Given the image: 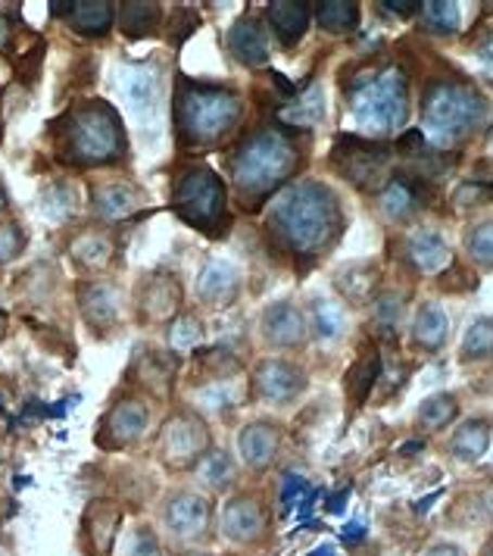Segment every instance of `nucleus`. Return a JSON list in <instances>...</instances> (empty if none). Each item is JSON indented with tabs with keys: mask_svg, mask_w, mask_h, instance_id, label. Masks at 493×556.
Listing matches in <instances>:
<instances>
[{
	"mask_svg": "<svg viewBox=\"0 0 493 556\" xmlns=\"http://www.w3.org/2000/svg\"><path fill=\"white\" fill-rule=\"evenodd\" d=\"M269 238L296 260H316L331 251L344 231L341 198L316 178L285 185L269 203L266 213Z\"/></svg>",
	"mask_w": 493,
	"mask_h": 556,
	"instance_id": "nucleus-1",
	"label": "nucleus"
},
{
	"mask_svg": "<svg viewBox=\"0 0 493 556\" xmlns=\"http://www.w3.org/2000/svg\"><path fill=\"white\" fill-rule=\"evenodd\" d=\"M50 151L75 169H113L128 153L123 113L113 103L88 98L50 123Z\"/></svg>",
	"mask_w": 493,
	"mask_h": 556,
	"instance_id": "nucleus-2",
	"label": "nucleus"
},
{
	"mask_svg": "<svg viewBox=\"0 0 493 556\" xmlns=\"http://www.w3.org/2000/svg\"><path fill=\"white\" fill-rule=\"evenodd\" d=\"M300 163L303 151L296 148V138L288 128L263 126L246 131L228 156V181L235 201L246 210L266 203L275 191L291 185Z\"/></svg>",
	"mask_w": 493,
	"mask_h": 556,
	"instance_id": "nucleus-3",
	"label": "nucleus"
},
{
	"mask_svg": "<svg viewBox=\"0 0 493 556\" xmlns=\"http://www.w3.org/2000/svg\"><path fill=\"white\" fill-rule=\"evenodd\" d=\"M244 94L223 81L178 78L173 91V131L178 148H219L244 123Z\"/></svg>",
	"mask_w": 493,
	"mask_h": 556,
	"instance_id": "nucleus-4",
	"label": "nucleus"
},
{
	"mask_svg": "<svg viewBox=\"0 0 493 556\" xmlns=\"http://www.w3.org/2000/svg\"><path fill=\"white\" fill-rule=\"evenodd\" d=\"M491 123V101L488 94L456 78H434L428 81L421 94V135H428L434 144L453 148L469 141Z\"/></svg>",
	"mask_w": 493,
	"mask_h": 556,
	"instance_id": "nucleus-5",
	"label": "nucleus"
},
{
	"mask_svg": "<svg viewBox=\"0 0 493 556\" xmlns=\"http://www.w3.org/2000/svg\"><path fill=\"white\" fill-rule=\"evenodd\" d=\"M169 206L185 226L198 228L210 238H219L231 226L228 216V185L206 163L181 166L169 188Z\"/></svg>",
	"mask_w": 493,
	"mask_h": 556,
	"instance_id": "nucleus-6",
	"label": "nucleus"
},
{
	"mask_svg": "<svg viewBox=\"0 0 493 556\" xmlns=\"http://www.w3.org/2000/svg\"><path fill=\"white\" fill-rule=\"evenodd\" d=\"M350 113L369 135H391L409 119V81L400 66L366 70L350 81Z\"/></svg>",
	"mask_w": 493,
	"mask_h": 556,
	"instance_id": "nucleus-7",
	"label": "nucleus"
},
{
	"mask_svg": "<svg viewBox=\"0 0 493 556\" xmlns=\"http://www.w3.org/2000/svg\"><path fill=\"white\" fill-rule=\"evenodd\" d=\"M156 522L169 544L198 551L216 541L219 509H216L213 494L200 491L198 484H181L163 494V501L156 506Z\"/></svg>",
	"mask_w": 493,
	"mask_h": 556,
	"instance_id": "nucleus-8",
	"label": "nucleus"
},
{
	"mask_svg": "<svg viewBox=\"0 0 493 556\" xmlns=\"http://www.w3.org/2000/svg\"><path fill=\"white\" fill-rule=\"evenodd\" d=\"M213 447L216 441L210 419L194 406H175L153 434V459L173 476L194 472Z\"/></svg>",
	"mask_w": 493,
	"mask_h": 556,
	"instance_id": "nucleus-9",
	"label": "nucleus"
},
{
	"mask_svg": "<svg viewBox=\"0 0 493 556\" xmlns=\"http://www.w3.org/2000/svg\"><path fill=\"white\" fill-rule=\"evenodd\" d=\"M150 426H153V401L135 391H125L123 397H116L103 409L94 431V444L106 454L131 451L148 438Z\"/></svg>",
	"mask_w": 493,
	"mask_h": 556,
	"instance_id": "nucleus-10",
	"label": "nucleus"
},
{
	"mask_svg": "<svg viewBox=\"0 0 493 556\" xmlns=\"http://www.w3.org/2000/svg\"><path fill=\"white\" fill-rule=\"evenodd\" d=\"M131 309L138 326L144 329H166L175 316L185 309V285L173 269H150L138 278L131 291Z\"/></svg>",
	"mask_w": 493,
	"mask_h": 556,
	"instance_id": "nucleus-11",
	"label": "nucleus"
},
{
	"mask_svg": "<svg viewBox=\"0 0 493 556\" xmlns=\"http://www.w3.org/2000/svg\"><path fill=\"white\" fill-rule=\"evenodd\" d=\"M219 534L241 551L266 544L271 534L269 504L256 491H231L219 509Z\"/></svg>",
	"mask_w": 493,
	"mask_h": 556,
	"instance_id": "nucleus-12",
	"label": "nucleus"
},
{
	"mask_svg": "<svg viewBox=\"0 0 493 556\" xmlns=\"http://www.w3.org/2000/svg\"><path fill=\"white\" fill-rule=\"evenodd\" d=\"M306 388L309 379L300 363L285 356H263L246 379V397L266 406H291L306 394Z\"/></svg>",
	"mask_w": 493,
	"mask_h": 556,
	"instance_id": "nucleus-13",
	"label": "nucleus"
},
{
	"mask_svg": "<svg viewBox=\"0 0 493 556\" xmlns=\"http://www.w3.org/2000/svg\"><path fill=\"white\" fill-rule=\"evenodd\" d=\"M75 306H78L81 323L94 338H110L125 319L123 285L106 276L81 278L75 285Z\"/></svg>",
	"mask_w": 493,
	"mask_h": 556,
	"instance_id": "nucleus-14",
	"label": "nucleus"
},
{
	"mask_svg": "<svg viewBox=\"0 0 493 556\" xmlns=\"http://www.w3.org/2000/svg\"><path fill=\"white\" fill-rule=\"evenodd\" d=\"M178 369H181V356L169 351V348H150L141 344L135 348L131 363H128V372L125 379L131 384L135 394L148 397V401H169L175 391V379H178Z\"/></svg>",
	"mask_w": 493,
	"mask_h": 556,
	"instance_id": "nucleus-15",
	"label": "nucleus"
},
{
	"mask_svg": "<svg viewBox=\"0 0 493 556\" xmlns=\"http://www.w3.org/2000/svg\"><path fill=\"white\" fill-rule=\"evenodd\" d=\"M394 148L381 144V141H366L356 135H346L334 144V166L341 169L346 181H353L356 188H371L378 191L388 181V160Z\"/></svg>",
	"mask_w": 493,
	"mask_h": 556,
	"instance_id": "nucleus-16",
	"label": "nucleus"
},
{
	"mask_svg": "<svg viewBox=\"0 0 493 556\" xmlns=\"http://www.w3.org/2000/svg\"><path fill=\"white\" fill-rule=\"evenodd\" d=\"M66 260L81 278L106 276L116 266L119 241L106 226H81L66 238Z\"/></svg>",
	"mask_w": 493,
	"mask_h": 556,
	"instance_id": "nucleus-17",
	"label": "nucleus"
},
{
	"mask_svg": "<svg viewBox=\"0 0 493 556\" xmlns=\"http://www.w3.org/2000/svg\"><path fill=\"white\" fill-rule=\"evenodd\" d=\"M125 509L113 497H94L78 522V547L85 556H113L119 547Z\"/></svg>",
	"mask_w": 493,
	"mask_h": 556,
	"instance_id": "nucleus-18",
	"label": "nucleus"
},
{
	"mask_svg": "<svg viewBox=\"0 0 493 556\" xmlns=\"http://www.w3.org/2000/svg\"><path fill=\"white\" fill-rule=\"evenodd\" d=\"M88 206L100 226H116L148 206V191L131 178H98L88 188Z\"/></svg>",
	"mask_w": 493,
	"mask_h": 556,
	"instance_id": "nucleus-19",
	"label": "nucleus"
},
{
	"mask_svg": "<svg viewBox=\"0 0 493 556\" xmlns=\"http://www.w3.org/2000/svg\"><path fill=\"white\" fill-rule=\"evenodd\" d=\"M281 447H285V429L275 419H250L238 429V438H235L238 463L250 476L269 472Z\"/></svg>",
	"mask_w": 493,
	"mask_h": 556,
	"instance_id": "nucleus-20",
	"label": "nucleus"
},
{
	"mask_svg": "<svg viewBox=\"0 0 493 556\" xmlns=\"http://www.w3.org/2000/svg\"><path fill=\"white\" fill-rule=\"evenodd\" d=\"M119 94L125 110L138 119L150 123L163 103V76L153 63H125L119 66Z\"/></svg>",
	"mask_w": 493,
	"mask_h": 556,
	"instance_id": "nucleus-21",
	"label": "nucleus"
},
{
	"mask_svg": "<svg viewBox=\"0 0 493 556\" xmlns=\"http://www.w3.org/2000/svg\"><path fill=\"white\" fill-rule=\"evenodd\" d=\"M260 338L266 348L275 351H300L309 341L306 313L294 301H271L260 313Z\"/></svg>",
	"mask_w": 493,
	"mask_h": 556,
	"instance_id": "nucleus-22",
	"label": "nucleus"
},
{
	"mask_svg": "<svg viewBox=\"0 0 493 556\" xmlns=\"http://www.w3.org/2000/svg\"><path fill=\"white\" fill-rule=\"evenodd\" d=\"M241 288H244V276L241 269L225 260V256H210L203 266H200L198 281H194V294L206 309H228V306L238 304L241 298Z\"/></svg>",
	"mask_w": 493,
	"mask_h": 556,
	"instance_id": "nucleus-23",
	"label": "nucleus"
},
{
	"mask_svg": "<svg viewBox=\"0 0 493 556\" xmlns=\"http://www.w3.org/2000/svg\"><path fill=\"white\" fill-rule=\"evenodd\" d=\"M225 51L246 70H266L271 60V31L266 20L250 16V13L235 20L225 35Z\"/></svg>",
	"mask_w": 493,
	"mask_h": 556,
	"instance_id": "nucleus-24",
	"label": "nucleus"
},
{
	"mask_svg": "<svg viewBox=\"0 0 493 556\" xmlns=\"http://www.w3.org/2000/svg\"><path fill=\"white\" fill-rule=\"evenodd\" d=\"M375 194H378V213L388 223H406L428 201V181L413 173H394Z\"/></svg>",
	"mask_w": 493,
	"mask_h": 556,
	"instance_id": "nucleus-25",
	"label": "nucleus"
},
{
	"mask_svg": "<svg viewBox=\"0 0 493 556\" xmlns=\"http://www.w3.org/2000/svg\"><path fill=\"white\" fill-rule=\"evenodd\" d=\"M403 263L419 276H441L453 263V251L438 228H413L403 238Z\"/></svg>",
	"mask_w": 493,
	"mask_h": 556,
	"instance_id": "nucleus-26",
	"label": "nucleus"
},
{
	"mask_svg": "<svg viewBox=\"0 0 493 556\" xmlns=\"http://www.w3.org/2000/svg\"><path fill=\"white\" fill-rule=\"evenodd\" d=\"M493 447V419L491 416H471L463 419L456 429L450 431L446 441V454L459 466H475L484 456L491 454Z\"/></svg>",
	"mask_w": 493,
	"mask_h": 556,
	"instance_id": "nucleus-27",
	"label": "nucleus"
},
{
	"mask_svg": "<svg viewBox=\"0 0 493 556\" xmlns=\"http://www.w3.org/2000/svg\"><path fill=\"white\" fill-rule=\"evenodd\" d=\"M266 26H269L271 38L294 51L296 45L303 41L306 28H309V20H313V7L303 3V0H271L266 7Z\"/></svg>",
	"mask_w": 493,
	"mask_h": 556,
	"instance_id": "nucleus-28",
	"label": "nucleus"
},
{
	"mask_svg": "<svg viewBox=\"0 0 493 556\" xmlns=\"http://www.w3.org/2000/svg\"><path fill=\"white\" fill-rule=\"evenodd\" d=\"M119 20V3L113 0H75L73 13L66 16V26L78 38L103 41Z\"/></svg>",
	"mask_w": 493,
	"mask_h": 556,
	"instance_id": "nucleus-29",
	"label": "nucleus"
},
{
	"mask_svg": "<svg viewBox=\"0 0 493 556\" xmlns=\"http://www.w3.org/2000/svg\"><path fill=\"white\" fill-rule=\"evenodd\" d=\"M409 341L421 354H438L450 341V316L444 306L434 301L416 306L413 323H409Z\"/></svg>",
	"mask_w": 493,
	"mask_h": 556,
	"instance_id": "nucleus-30",
	"label": "nucleus"
},
{
	"mask_svg": "<svg viewBox=\"0 0 493 556\" xmlns=\"http://www.w3.org/2000/svg\"><path fill=\"white\" fill-rule=\"evenodd\" d=\"M241 463H238V456H231L223 447H213L210 454L203 456V463H200L198 469L191 472L194 479H198L200 491H206V494H231L235 488H238V479H241Z\"/></svg>",
	"mask_w": 493,
	"mask_h": 556,
	"instance_id": "nucleus-31",
	"label": "nucleus"
},
{
	"mask_svg": "<svg viewBox=\"0 0 493 556\" xmlns=\"http://www.w3.org/2000/svg\"><path fill=\"white\" fill-rule=\"evenodd\" d=\"M163 20H166L163 3H156V0H128V3H119L116 26H119L125 38L141 41V38H153L163 28Z\"/></svg>",
	"mask_w": 493,
	"mask_h": 556,
	"instance_id": "nucleus-32",
	"label": "nucleus"
},
{
	"mask_svg": "<svg viewBox=\"0 0 493 556\" xmlns=\"http://www.w3.org/2000/svg\"><path fill=\"white\" fill-rule=\"evenodd\" d=\"M303 313H306L309 338H316V341H321V344H334V341H341V338H344L346 313H344V306L338 304V301L316 294Z\"/></svg>",
	"mask_w": 493,
	"mask_h": 556,
	"instance_id": "nucleus-33",
	"label": "nucleus"
},
{
	"mask_svg": "<svg viewBox=\"0 0 493 556\" xmlns=\"http://www.w3.org/2000/svg\"><path fill=\"white\" fill-rule=\"evenodd\" d=\"M463 413V404L453 391H438V394H428L416 409V426L425 434H441V431L453 429L456 419Z\"/></svg>",
	"mask_w": 493,
	"mask_h": 556,
	"instance_id": "nucleus-34",
	"label": "nucleus"
},
{
	"mask_svg": "<svg viewBox=\"0 0 493 556\" xmlns=\"http://www.w3.org/2000/svg\"><path fill=\"white\" fill-rule=\"evenodd\" d=\"M381 369H384V363H381L378 348H375V344H363V351H359L356 363L350 366V372H346V379H344L346 394H350V401H353V404L356 406L366 404V397L371 394L375 381L381 379Z\"/></svg>",
	"mask_w": 493,
	"mask_h": 556,
	"instance_id": "nucleus-35",
	"label": "nucleus"
},
{
	"mask_svg": "<svg viewBox=\"0 0 493 556\" xmlns=\"http://www.w3.org/2000/svg\"><path fill=\"white\" fill-rule=\"evenodd\" d=\"M163 331H166V348L169 351H175L178 356L191 354L206 341V319L200 316L198 309H181Z\"/></svg>",
	"mask_w": 493,
	"mask_h": 556,
	"instance_id": "nucleus-36",
	"label": "nucleus"
},
{
	"mask_svg": "<svg viewBox=\"0 0 493 556\" xmlns=\"http://www.w3.org/2000/svg\"><path fill=\"white\" fill-rule=\"evenodd\" d=\"M419 26L425 28V35L453 38L463 26V10L453 0H425L419 7Z\"/></svg>",
	"mask_w": 493,
	"mask_h": 556,
	"instance_id": "nucleus-37",
	"label": "nucleus"
},
{
	"mask_svg": "<svg viewBox=\"0 0 493 556\" xmlns=\"http://www.w3.org/2000/svg\"><path fill=\"white\" fill-rule=\"evenodd\" d=\"M316 23L328 35H350L359 26V7L353 0H325L316 7Z\"/></svg>",
	"mask_w": 493,
	"mask_h": 556,
	"instance_id": "nucleus-38",
	"label": "nucleus"
},
{
	"mask_svg": "<svg viewBox=\"0 0 493 556\" xmlns=\"http://www.w3.org/2000/svg\"><path fill=\"white\" fill-rule=\"evenodd\" d=\"M459 359L463 363H488L493 359V319L491 316H478L471 319L466 338L459 344Z\"/></svg>",
	"mask_w": 493,
	"mask_h": 556,
	"instance_id": "nucleus-39",
	"label": "nucleus"
},
{
	"mask_svg": "<svg viewBox=\"0 0 493 556\" xmlns=\"http://www.w3.org/2000/svg\"><path fill=\"white\" fill-rule=\"evenodd\" d=\"M463 248L469 263H475L478 269H493V216L471 223L463 238Z\"/></svg>",
	"mask_w": 493,
	"mask_h": 556,
	"instance_id": "nucleus-40",
	"label": "nucleus"
},
{
	"mask_svg": "<svg viewBox=\"0 0 493 556\" xmlns=\"http://www.w3.org/2000/svg\"><path fill=\"white\" fill-rule=\"evenodd\" d=\"M403 309H406V294H400V291H381L371 301V323H375V329L381 331L384 338H391L400 329Z\"/></svg>",
	"mask_w": 493,
	"mask_h": 556,
	"instance_id": "nucleus-41",
	"label": "nucleus"
},
{
	"mask_svg": "<svg viewBox=\"0 0 493 556\" xmlns=\"http://www.w3.org/2000/svg\"><path fill=\"white\" fill-rule=\"evenodd\" d=\"M119 556H166L163 547V534L153 529L150 522H138L131 531H125L119 538Z\"/></svg>",
	"mask_w": 493,
	"mask_h": 556,
	"instance_id": "nucleus-42",
	"label": "nucleus"
},
{
	"mask_svg": "<svg viewBox=\"0 0 493 556\" xmlns=\"http://www.w3.org/2000/svg\"><path fill=\"white\" fill-rule=\"evenodd\" d=\"M45 206H41V213L50 216V219H69L75 216V206H78V194H75L73 185H63V181H56V185H50L48 191H45Z\"/></svg>",
	"mask_w": 493,
	"mask_h": 556,
	"instance_id": "nucleus-43",
	"label": "nucleus"
},
{
	"mask_svg": "<svg viewBox=\"0 0 493 556\" xmlns=\"http://www.w3.org/2000/svg\"><path fill=\"white\" fill-rule=\"evenodd\" d=\"M28 248V231L16 219H3L0 223V266L16 263Z\"/></svg>",
	"mask_w": 493,
	"mask_h": 556,
	"instance_id": "nucleus-44",
	"label": "nucleus"
},
{
	"mask_svg": "<svg viewBox=\"0 0 493 556\" xmlns=\"http://www.w3.org/2000/svg\"><path fill=\"white\" fill-rule=\"evenodd\" d=\"M438 288L441 291H450V294H466V291H475L478 288V278L471 273L469 266H463V263H450L444 273L438 276Z\"/></svg>",
	"mask_w": 493,
	"mask_h": 556,
	"instance_id": "nucleus-45",
	"label": "nucleus"
},
{
	"mask_svg": "<svg viewBox=\"0 0 493 556\" xmlns=\"http://www.w3.org/2000/svg\"><path fill=\"white\" fill-rule=\"evenodd\" d=\"M200 26V16L194 10H188V7H175L173 16H169V41H175V48Z\"/></svg>",
	"mask_w": 493,
	"mask_h": 556,
	"instance_id": "nucleus-46",
	"label": "nucleus"
},
{
	"mask_svg": "<svg viewBox=\"0 0 493 556\" xmlns=\"http://www.w3.org/2000/svg\"><path fill=\"white\" fill-rule=\"evenodd\" d=\"M475 56H478V66H481V73L493 81V28L478 41V48H475Z\"/></svg>",
	"mask_w": 493,
	"mask_h": 556,
	"instance_id": "nucleus-47",
	"label": "nucleus"
},
{
	"mask_svg": "<svg viewBox=\"0 0 493 556\" xmlns=\"http://www.w3.org/2000/svg\"><path fill=\"white\" fill-rule=\"evenodd\" d=\"M378 7H384V10L394 13V16H413V13H419L421 0H384V3H378Z\"/></svg>",
	"mask_w": 493,
	"mask_h": 556,
	"instance_id": "nucleus-48",
	"label": "nucleus"
},
{
	"mask_svg": "<svg viewBox=\"0 0 493 556\" xmlns=\"http://www.w3.org/2000/svg\"><path fill=\"white\" fill-rule=\"evenodd\" d=\"M421 556H466V554H463V547H459V544H453V541H438V544H431V547H428Z\"/></svg>",
	"mask_w": 493,
	"mask_h": 556,
	"instance_id": "nucleus-49",
	"label": "nucleus"
},
{
	"mask_svg": "<svg viewBox=\"0 0 493 556\" xmlns=\"http://www.w3.org/2000/svg\"><path fill=\"white\" fill-rule=\"evenodd\" d=\"M13 23L7 20V13H0V53L10 51V45H13Z\"/></svg>",
	"mask_w": 493,
	"mask_h": 556,
	"instance_id": "nucleus-50",
	"label": "nucleus"
},
{
	"mask_svg": "<svg viewBox=\"0 0 493 556\" xmlns=\"http://www.w3.org/2000/svg\"><path fill=\"white\" fill-rule=\"evenodd\" d=\"M10 213H13V203H10V191H7V185L0 181V223H3V219H10Z\"/></svg>",
	"mask_w": 493,
	"mask_h": 556,
	"instance_id": "nucleus-51",
	"label": "nucleus"
},
{
	"mask_svg": "<svg viewBox=\"0 0 493 556\" xmlns=\"http://www.w3.org/2000/svg\"><path fill=\"white\" fill-rule=\"evenodd\" d=\"M73 3H75V0H53V3H50V13H53V16H63V20H66V16L73 13Z\"/></svg>",
	"mask_w": 493,
	"mask_h": 556,
	"instance_id": "nucleus-52",
	"label": "nucleus"
},
{
	"mask_svg": "<svg viewBox=\"0 0 493 556\" xmlns=\"http://www.w3.org/2000/svg\"><path fill=\"white\" fill-rule=\"evenodd\" d=\"M481 556H493V534L484 541V547H481Z\"/></svg>",
	"mask_w": 493,
	"mask_h": 556,
	"instance_id": "nucleus-53",
	"label": "nucleus"
},
{
	"mask_svg": "<svg viewBox=\"0 0 493 556\" xmlns=\"http://www.w3.org/2000/svg\"><path fill=\"white\" fill-rule=\"evenodd\" d=\"M0 138H3V116H0Z\"/></svg>",
	"mask_w": 493,
	"mask_h": 556,
	"instance_id": "nucleus-54",
	"label": "nucleus"
}]
</instances>
